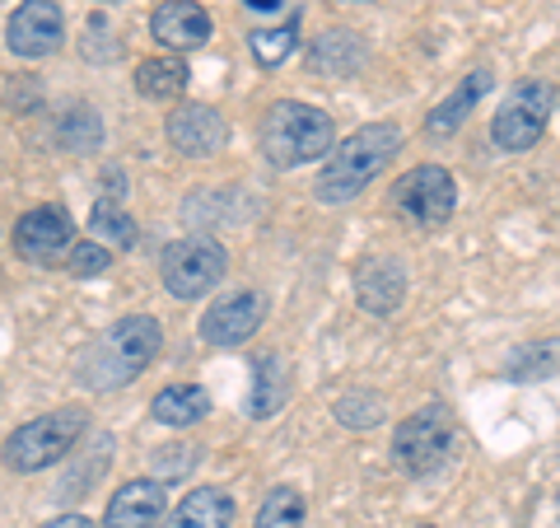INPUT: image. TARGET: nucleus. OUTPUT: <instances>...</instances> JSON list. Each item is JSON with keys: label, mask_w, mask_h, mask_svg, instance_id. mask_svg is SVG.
Listing matches in <instances>:
<instances>
[{"label": "nucleus", "mask_w": 560, "mask_h": 528, "mask_svg": "<svg viewBox=\"0 0 560 528\" xmlns=\"http://www.w3.org/2000/svg\"><path fill=\"white\" fill-rule=\"evenodd\" d=\"M43 528H94V524L84 519V515H57V519H47Z\"/></svg>", "instance_id": "29"}, {"label": "nucleus", "mask_w": 560, "mask_h": 528, "mask_svg": "<svg viewBox=\"0 0 560 528\" xmlns=\"http://www.w3.org/2000/svg\"><path fill=\"white\" fill-rule=\"evenodd\" d=\"M388 206L397 210L407 225L416 230H440V225L453 220V206H458V183L453 173L440 164H416L393 183Z\"/></svg>", "instance_id": "6"}, {"label": "nucleus", "mask_w": 560, "mask_h": 528, "mask_svg": "<svg viewBox=\"0 0 560 528\" xmlns=\"http://www.w3.org/2000/svg\"><path fill=\"white\" fill-rule=\"evenodd\" d=\"M280 5H285V0H248V10H261V14H267V10H280Z\"/></svg>", "instance_id": "30"}, {"label": "nucleus", "mask_w": 560, "mask_h": 528, "mask_svg": "<svg viewBox=\"0 0 560 528\" xmlns=\"http://www.w3.org/2000/svg\"><path fill=\"white\" fill-rule=\"evenodd\" d=\"M490 90V76H486V70H471V76L458 84V90H453L444 103H440V108H434L430 117H425V131L430 136H448V131H458L463 127V117L471 113V108H477V99Z\"/></svg>", "instance_id": "18"}, {"label": "nucleus", "mask_w": 560, "mask_h": 528, "mask_svg": "<svg viewBox=\"0 0 560 528\" xmlns=\"http://www.w3.org/2000/svg\"><path fill=\"white\" fill-rule=\"evenodd\" d=\"M224 140H230V127H224V117L215 108H206V103H183V108L168 117V146L187 154V160H206V154L224 150Z\"/></svg>", "instance_id": "13"}, {"label": "nucleus", "mask_w": 560, "mask_h": 528, "mask_svg": "<svg viewBox=\"0 0 560 528\" xmlns=\"http://www.w3.org/2000/svg\"><path fill=\"white\" fill-rule=\"evenodd\" d=\"M90 230H94V239L117 243V249H131V243H136V220L127 216L121 197H98V202H94V210H90Z\"/></svg>", "instance_id": "24"}, {"label": "nucleus", "mask_w": 560, "mask_h": 528, "mask_svg": "<svg viewBox=\"0 0 560 528\" xmlns=\"http://www.w3.org/2000/svg\"><path fill=\"white\" fill-rule=\"evenodd\" d=\"M280 402H285V360H280V356H257L248 412H253L257 421H267V416L280 412Z\"/></svg>", "instance_id": "20"}, {"label": "nucleus", "mask_w": 560, "mask_h": 528, "mask_svg": "<svg viewBox=\"0 0 560 528\" xmlns=\"http://www.w3.org/2000/svg\"><path fill=\"white\" fill-rule=\"evenodd\" d=\"M61 10L57 0H24L20 10L10 14V51L24 61H38V57H51L61 47Z\"/></svg>", "instance_id": "11"}, {"label": "nucleus", "mask_w": 560, "mask_h": 528, "mask_svg": "<svg viewBox=\"0 0 560 528\" xmlns=\"http://www.w3.org/2000/svg\"><path fill=\"white\" fill-rule=\"evenodd\" d=\"M360 61H364V47L355 33H346V28H331L313 43V70H323V76H350Z\"/></svg>", "instance_id": "22"}, {"label": "nucleus", "mask_w": 560, "mask_h": 528, "mask_svg": "<svg viewBox=\"0 0 560 528\" xmlns=\"http://www.w3.org/2000/svg\"><path fill=\"white\" fill-rule=\"evenodd\" d=\"M294 24H285V28H257V33H248V47H253V57L261 61V66H280L294 51Z\"/></svg>", "instance_id": "27"}, {"label": "nucleus", "mask_w": 560, "mask_h": 528, "mask_svg": "<svg viewBox=\"0 0 560 528\" xmlns=\"http://www.w3.org/2000/svg\"><path fill=\"white\" fill-rule=\"evenodd\" d=\"M416 528H430V524H416Z\"/></svg>", "instance_id": "31"}, {"label": "nucleus", "mask_w": 560, "mask_h": 528, "mask_svg": "<svg viewBox=\"0 0 560 528\" xmlns=\"http://www.w3.org/2000/svg\"><path fill=\"white\" fill-rule=\"evenodd\" d=\"M337 421L346 431H374V426H383V393H374V389H355V393H346V398H337Z\"/></svg>", "instance_id": "26"}, {"label": "nucleus", "mask_w": 560, "mask_h": 528, "mask_svg": "<svg viewBox=\"0 0 560 528\" xmlns=\"http://www.w3.org/2000/svg\"><path fill=\"white\" fill-rule=\"evenodd\" d=\"M355 299H360V309H370V313H393L401 309V299H407V267H401L397 257H364L360 267H355Z\"/></svg>", "instance_id": "15"}, {"label": "nucleus", "mask_w": 560, "mask_h": 528, "mask_svg": "<svg viewBox=\"0 0 560 528\" xmlns=\"http://www.w3.org/2000/svg\"><path fill=\"white\" fill-rule=\"evenodd\" d=\"M556 509H560V496H556Z\"/></svg>", "instance_id": "32"}, {"label": "nucleus", "mask_w": 560, "mask_h": 528, "mask_svg": "<svg viewBox=\"0 0 560 528\" xmlns=\"http://www.w3.org/2000/svg\"><path fill=\"white\" fill-rule=\"evenodd\" d=\"M66 267L75 272V276H103V272L113 267V253L103 249V243L90 239V243H75V249L66 253Z\"/></svg>", "instance_id": "28"}, {"label": "nucleus", "mask_w": 560, "mask_h": 528, "mask_svg": "<svg viewBox=\"0 0 560 528\" xmlns=\"http://www.w3.org/2000/svg\"><path fill=\"white\" fill-rule=\"evenodd\" d=\"M160 346H164V328H160V319H150V313H131V319L113 323L103 337H94L75 356L80 389H94V393L127 389L136 375L150 369V360L160 356Z\"/></svg>", "instance_id": "1"}, {"label": "nucleus", "mask_w": 560, "mask_h": 528, "mask_svg": "<svg viewBox=\"0 0 560 528\" xmlns=\"http://www.w3.org/2000/svg\"><path fill=\"white\" fill-rule=\"evenodd\" d=\"M224 267H230V257H224L220 243L191 234L164 253V286L173 299H201L224 280Z\"/></svg>", "instance_id": "8"}, {"label": "nucleus", "mask_w": 560, "mask_h": 528, "mask_svg": "<svg viewBox=\"0 0 560 528\" xmlns=\"http://www.w3.org/2000/svg\"><path fill=\"white\" fill-rule=\"evenodd\" d=\"M261 154L276 164V169H300L331 154V117L313 103L300 99H280L261 117Z\"/></svg>", "instance_id": "3"}, {"label": "nucleus", "mask_w": 560, "mask_h": 528, "mask_svg": "<svg viewBox=\"0 0 560 528\" xmlns=\"http://www.w3.org/2000/svg\"><path fill=\"white\" fill-rule=\"evenodd\" d=\"M150 33H154V43L168 51H197L210 43V14L197 0H164V5L150 14Z\"/></svg>", "instance_id": "14"}, {"label": "nucleus", "mask_w": 560, "mask_h": 528, "mask_svg": "<svg viewBox=\"0 0 560 528\" xmlns=\"http://www.w3.org/2000/svg\"><path fill=\"white\" fill-rule=\"evenodd\" d=\"M504 375L510 379H551L560 375V337H541V342H523L518 351L504 356Z\"/></svg>", "instance_id": "21"}, {"label": "nucleus", "mask_w": 560, "mask_h": 528, "mask_svg": "<svg viewBox=\"0 0 560 528\" xmlns=\"http://www.w3.org/2000/svg\"><path fill=\"white\" fill-rule=\"evenodd\" d=\"M453 412L444 402H425L420 412H411L401 426L393 431V463L407 472V478H430L448 463L453 449Z\"/></svg>", "instance_id": "5"}, {"label": "nucleus", "mask_w": 560, "mask_h": 528, "mask_svg": "<svg viewBox=\"0 0 560 528\" xmlns=\"http://www.w3.org/2000/svg\"><path fill=\"white\" fill-rule=\"evenodd\" d=\"M308 509H304V496L294 486H276L267 501H261L253 528H304Z\"/></svg>", "instance_id": "25"}, {"label": "nucleus", "mask_w": 560, "mask_h": 528, "mask_svg": "<svg viewBox=\"0 0 560 528\" xmlns=\"http://www.w3.org/2000/svg\"><path fill=\"white\" fill-rule=\"evenodd\" d=\"M234 524V496L224 486H197L168 509L160 528H230Z\"/></svg>", "instance_id": "16"}, {"label": "nucleus", "mask_w": 560, "mask_h": 528, "mask_svg": "<svg viewBox=\"0 0 560 528\" xmlns=\"http://www.w3.org/2000/svg\"><path fill=\"white\" fill-rule=\"evenodd\" d=\"M168 509V491L160 478H136L113 491L98 528H160Z\"/></svg>", "instance_id": "12"}, {"label": "nucleus", "mask_w": 560, "mask_h": 528, "mask_svg": "<svg viewBox=\"0 0 560 528\" xmlns=\"http://www.w3.org/2000/svg\"><path fill=\"white\" fill-rule=\"evenodd\" d=\"M187 76L191 70L178 57H150V61L136 66V90L145 99H154V103H168V99H178L187 90Z\"/></svg>", "instance_id": "19"}, {"label": "nucleus", "mask_w": 560, "mask_h": 528, "mask_svg": "<svg viewBox=\"0 0 560 528\" xmlns=\"http://www.w3.org/2000/svg\"><path fill=\"white\" fill-rule=\"evenodd\" d=\"M547 122H551V84L518 80L510 99H504V108L495 113V122H490V140H495L504 154H523L541 140Z\"/></svg>", "instance_id": "7"}, {"label": "nucleus", "mask_w": 560, "mask_h": 528, "mask_svg": "<svg viewBox=\"0 0 560 528\" xmlns=\"http://www.w3.org/2000/svg\"><path fill=\"white\" fill-rule=\"evenodd\" d=\"M98 140H103V122H98L94 108L75 103L70 113H61V122H57V146H61V150H70V154H90Z\"/></svg>", "instance_id": "23"}, {"label": "nucleus", "mask_w": 560, "mask_h": 528, "mask_svg": "<svg viewBox=\"0 0 560 528\" xmlns=\"http://www.w3.org/2000/svg\"><path fill=\"white\" fill-rule=\"evenodd\" d=\"M261 319H267V299H261L257 290L220 295L215 305L201 313V337L210 346H238L261 328Z\"/></svg>", "instance_id": "10"}, {"label": "nucleus", "mask_w": 560, "mask_h": 528, "mask_svg": "<svg viewBox=\"0 0 560 528\" xmlns=\"http://www.w3.org/2000/svg\"><path fill=\"white\" fill-rule=\"evenodd\" d=\"M210 412V393L201 389V383H168L164 393H154L150 402V416L160 421V426H197V421H206Z\"/></svg>", "instance_id": "17"}, {"label": "nucleus", "mask_w": 560, "mask_h": 528, "mask_svg": "<svg viewBox=\"0 0 560 528\" xmlns=\"http://www.w3.org/2000/svg\"><path fill=\"white\" fill-rule=\"evenodd\" d=\"M401 146V131L393 122H370V127L350 131L337 150L327 154V164L318 169V183H313V197L327 206H346L355 202L364 187H370L383 169L393 164V154Z\"/></svg>", "instance_id": "2"}, {"label": "nucleus", "mask_w": 560, "mask_h": 528, "mask_svg": "<svg viewBox=\"0 0 560 528\" xmlns=\"http://www.w3.org/2000/svg\"><path fill=\"white\" fill-rule=\"evenodd\" d=\"M70 210L66 206H33L14 225V253L33 267H57L70 253Z\"/></svg>", "instance_id": "9"}, {"label": "nucleus", "mask_w": 560, "mask_h": 528, "mask_svg": "<svg viewBox=\"0 0 560 528\" xmlns=\"http://www.w3.org/2000/svg\"><path fill=\"white\" fill-rule=\"evenodd\" d=\"M84 431H90V416L80 408H57L47 416H33L5 439V468L10 472H43L51 463H61L66 454L80 445Z\"/></svg>", "instance_id": "4"}]
</instances>
